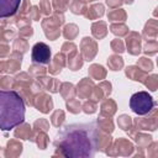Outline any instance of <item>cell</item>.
Returning <instances> with one entry per match:
<instances>
[{
  "instance_id": "1",
  "label": "cell",
  "mask_w": 158,
  "mask_h": 158,
  "mask_svg": "<svg viewBox=\"0 0 158 158\" xmlns=\"http://www.w3.org/2000/svg\"><path fill=\"white\" fill-rule=\"evenodd\" d=\"M95 126L93 123H79L65 127L60 139L65 156L90 157L95 153Z\"/></svg>"
},
{
  "instance_id": "4",
  "label": "cell",
  "mask_w": 158,
  "mask_h": 158,
  "mask_svg": "<svg viewBox=\"0 0 158 158\" xmlns=\"http://www.w3.org/2000/svg\"><path fill=\"white\" fill-rule=\"evenodd\" d=\"M51 58L49 47L46 43H36L32 48V60L37 63H48Z\"/></svg>"
},
{
  "instance_id": "2",
  "label": "cell",
  "mask_w": 158,
  "mask_h": 158,
  "mask_svg": "<svg viewBox=\"0 0 158 158\" xmlns=\"http://www.w3.org/2000/svg\"><path fill=\"white\" fill-rule=\"evenodd\" d=\"M25 120V104L14 90H0V130L10 131Z\"/></svg>"
},
{
  "instance_id": "5",
  "label": "cell",
  "mask_w": 158,
  "mask_h": 158,
  "mask_svg": "<svg viewBox=\"0 0 158 158\" xmlns=\"http://www.w3.org/2000/svg\"><path fill=\"white\" fill-rule=\"evenodd\" d=\"M21 0H0V19L12 16L19 6Z\"/></svg>"
},
{
  "instance_id": "3",
  "label": "cell",
  "mask_w": 158,
  "mask_h": 158,
  "mask_svg": "<svg viewBox=\"0 0 158 158\" xmlns=\"http://www.w3.org/2000/svg\"><path fill=\"white\" fill-rule=\"evenodd\" d=\"M130 106L132 109V111L137 115H146L148 114L153 106H154V101L152 99V96L146 93V91H138L136 94H133L131 96L130 100Z\"/></svg>"
}]
</instances>
